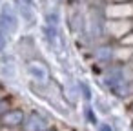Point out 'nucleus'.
Instances as JSON below:
<instances>
[{
  "mask_svg": "<svg viewBox=\"0 0 133 131\" xmlns=\"http://www.w3.org/2000/svg\"><path fill=\"white\" fill-rule=\"evenodd\" d=\"M84 118H86V122L88 124H91V126H97L98 124V118H97V111L93 109V106L91 104H84Z\"/></svg>",
  "mask_w": 133,
  "mask_h": 131,
  "instance_id": "f8f14e48",
  "label": "nucleus"
},
{
  "mask_svg": "<svg viewBox=\"0 0 133 131\" xmlns=\"http://www.w3.org/2000/svg\"><path fill=\"white\" fill-rule=\"evenodd\" d=\"M77 89H78V96H80L84 102L91 104V100H93V91H91L89 84H88L86 80H78V82H77Z\"/></svg>",
  "mask_w": 133,
  "mask_h": 131,
  "instance_id": "9d476101",
  "label": "nucleus"
},
{
  "mask_svg": "<svg viewBox=\"0 0 133 131\" xmlns=\"http://www.w3.org/2000/svg\"><path fill=\"white\" fill-rule=\"evenodd\" d=\"M93 55H95V58H97L100 64L109 66V64H113L115 46H111V44H100V46H97V47H95Z\"/></svg>",
  "mask_w": 133,
  "mask_h": 131,
  "instance_id": "0eeeda50",
  "label": "nucleus"
},
{
  "mask_svg": "<svg viewBox=\"0 0 133 131\" xmlns=\"http://www.w3.org/2000/svg\"><path fill=\"white\" fill-rule=\"evenodd\" d=\"M51 126L49 118L38 111H29L26 113V118L20 126V131H46Z\"/></svg>",
  "mask_w": 133,
  "mask_h": 131,
  "instance_id": "f03ea898",
  "label": "nucleus"
},
{
  "mask_svg": "<svg viewBox=\"0 0 133 131\" xmlns=\"http://www.w3.org/2000/svg\"><path fill=\"white\" fill-rule=\"evenodd\" d=\"M124 2H129V0H111V4H124Z\"/></svg>",
  "mask_w": 133,
  "mask_h": 131,
  "instance_id": "a211bd4d",
  "label": "nucleus"
},
{
  "mask_svg": "<svg viewBox=\"0 0 133 131\" xmlns=\"http://www.w3.org/2000/svg\"><path fill=\"white\" fill-rule=\"evenodd\" d=\"M24 118H26V111L22 107H15L13 106L11 109H8L2 116H0V124L8 126V127H20Z\"/></svg>",
  "mask_w": 133,
  "mask_h": 131,
  "instance_id": "423d86ee",
  "label": "nucleus"
},
{
  "mask_svg": "<svg viewBox=\"0 0 133 131\" xmlns=\"http://www.w3.org/2000/svg\"><path fill=\"white\" fill-rule=\"evenodd\" d=\"M11 107H13L11 98H9V96H2V95H0V116H2L8 109H11Z\"/></svg>",
  "mask_w": 133,
  "mask_h": 131,
  "instance_id": "ddd939ff",
  "label": "nucleus"
},
{
  "mask_svg": "<svg viewBox=\"0 0 133 131\" xmlns=\"http://www.w3.org/2000/svg\"><path fill=\"white\" fill-rule=\"evenodd\" d=\"M133 60V47L128 46H115V55H113V62L115 64H129Z\"/></svg>",
  "mask_w": 133,
  "mask_h": 131,
  "instance_id": "6e6552de",
  "label": "nucleus"
},
{
  "mask_svg": "<svg viewBox=\"0 0 133 131\" xmlns=\"http://www.w3.org/2000/svg\"><path fill=\"white\" fill-rule=\"evenodd\" d=\"M118 44L120 46H128V47H133V29L128 33V35H124L120 40H118Z\"/></svg>",
  "mask_w": 133,
  "mask_h": 131,
  "instance_id": "2eb2a0df",
  "label": "nucleus"
},
{
  "mask_svg": "<svg viewBox=\"0 0 133 131\" xmlns=\"http://www.w3.org/2000/svg\"><path fill=\"white\" fill-rule=\"evenodd\" d=\"M0 27L6 33H15L18 29V15L11 4H2L0 8Z\"/></svg>",
  "mask_w": 133,
  "mask_h": 131,
  "instance_id": "20e7f679",
  "label": "nucleus"
},
{
  "mask_svg": "<svg viewBox=\"0 0 133 131\" xmlns=\"http://www.w3.org/2000/svg\"><path fill=\"white\" fill-rule=\"evenodd\" d=\"M26 69H28L29 78H31L35 84H38V86L49 84V77H51V75H49V67H48L46 62H42V60H38V58H31V60H28Z\"/></svg>",
  "mask_w": 133,
  "mask_h": 131,
  "instance_id": "f257e3e1",
  "label": "nucleus"
},
{
  "mask_svg": "<svg viewBox=\"0 0 133 131\" xmlns=\"http://www.w3.org/2000/svg\"><path fill=\"white\" fill-rule=\"evenodd\" d=\"M106 17L109 20H133V4H109L106 9Z\"/></svg>",
  "mask_w": 133,
  "mask_h": 131,
  "instance_id": "39448f33",
  "label": "nucleus"
},
{
  "mask_svg": "<svg viewBox=\"0 0 133 131\" xmlns=\"http://www.w3.org/2000/svg\"><path fill=\"white\" fill-rule=\"evenodd\" d=\"M95 129H97V131H115L113 124H109V122H106V120H98V124L95 126Z\"/></svg>",
  "mask_w": 133,
  "mask_h": 131,
  "instance_id": "4468645a",
  "label": "nucleus"
},
{
  "mask_svg": "<svg viewBox=\"0 0 133 131\" xmlns=\"http://www.w3.org/2000/svg\"><path fill=\"white\" fill-rule=\"evenodd\" d=\"M129 113L133 115V98H131V102H129Z\"/></svg>",
  "mask_w": 133,
  "mask_h": 131,
  "instance_id": "6ab92c4d",
  "label": "nucleus"
},
{
  "mask_svg": "<svg viewBox=\"0 0 133 131\" xmlns=\"http://www.w3.org/2000/svg\"><path fill=\"white\" fill-rule=\"evenodd\" d=\"M0 2H2V0H0Z\"/></svg>",
  "mask_w": 133,
  "mask_h": 131,
  "instance_id": "4be33fe9",
  "label": "nucleus"
},
{
  "mask_svg": "<svg viewBox=\"0 0 133 131\" xmlns=\"http://www.w3.org/2000/svg\"><path fill=\"white\" fill-rule=\"evenodd\" d=\"M46 131H58V129H57V127H53V126H49V127H48Z\"/></svg>",
  "mask_w": 133,
  "mask_h": 131,
  "instance_id": "aec40b11",
  "label": "nucleus"
},
{
  "mask_svg": "<svg viewBox=\"0 0 133 131\" xmlns=\"http://www.w3.org/2000/svg\"><path fill=\"white\" fill-rule=\"evenodd\" d=\"M131 29H133V20H109L108 18L106 24H104V33L117 42L124 35H128Z\"/></svg>",
  "mask_w": 133,
  "mask_h": 131,
  "instance_id": "7ed1b4c3",
  "label": "nucleus"
},
{
  "mask_svg": "<svg viewBox=\"0 0 133 131\" xmlns=\"http://www.w3.org/2000/svg\"><path fill=\"white\" fill-rule=\"evenodd\" d=\"M0 131H20V127H8V126H0Z\"/></svg>",
  "mask_w": 133,
  "mask_h": 131,
  "instance_id": "f3484780",
  "label": "nucleus"
},
{
  "mask_svg": "<svg viewBox=\"0 0 133 131\" xmlns=\"http://www.w3.org/2000/svg\"><path fill=\"white\" fill-rule=\"evenodd\" d=\"M117 98H120V100H128V98H133V82H129V80H124V82H120V84H117L113 89H109Z\"/></svg>",
  "mask_w": 133,
  "mask_h": 131,
  "instance_id": "1a4fd4ad",
  "label": "nucleus"
},
{
  "mask_svg": "<svg viewBox=\"0 0 133 131\" xmlns=\"http://www.w3.org/2000/svg\"><path fill=\"white\" fill-rule=\"evenodd\" d=\"M131 64H133V60H131Z\"/></svg>",
  "mask_w": 133,
  "mask_h": 131,
  "instance_id": "412c9836",
  "label": "nucleus"
},
{
  "mask_svg": "<svg viewBox=\"0 0 133 131\" xmlns=\"http://www.w3.org/2000/svg\"><path fill=\"white\" fill-rule=\"evenodd\" d=\"M0 126H2V124H0Z\"/></svg>",
  "mask_w": 133,
  "mask_h": 131,
  "instance_id": "5701e85b",
  "label": "nucleus"
},
{
  "mask_svg": "<svg viewBox=\"0 0 133 131\" xmlns=\"http://www.w3.org/2000/svg\"><path fill=\"white\" fill-rule=\"evenodd\" d=\"M17 2L22 8H33V0H17Z\"/></svg>",
  "mask_w": 133,
  "mask_h": 131,
  "instance_id": "dca6fc26",
  "label": "nucleus"
},
{
  "mask_svg": "<svg viewBox=\"0 0 133 131\" xmlns=\"http://www.w3.org/2000/svg\"><path fill=\"white\" fill-rule=\"evenodd\" d=\"M42 31H44V37H46V42L49 44V46H57V42H58V27H53V26H44L42 27Z\"/></svg>",
  "mask_w": 133,
  "mask_h": 131,
  "instance_id": "9b49d317",
  "label": "nucleus"
}]
</instances>
